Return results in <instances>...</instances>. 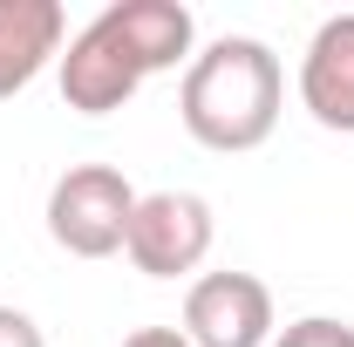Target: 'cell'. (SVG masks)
I'll return each mask as SVG.
<instances>
[{"label": "cell", "mask_w": 354, "mask_h": 347, "mask_svg": "<svg viewBox=\"0 0 354 347\" xmlns=\"http://www.w3.org/2000/svg\"><path fill=\"white\" fill-rule=\"evenodd\" d=\"M272 347H354V327H348V320H327V313H307V320L279 327Z\"/></svg>", "instance_id": "9c48e42d"}, {"label": "cell", "mask_w": 354, "mask_h": 347, "mask_svg": "<svg viewBox=\"0 0 354 347\" xmlns=\"http://www.w3.org/2000/svg\"><path fill=\"white\" fill-rule=\"evenodd\" d=\"M102 21L130 41V55L143 62V75H164V68H191V41H198V21L184 0H109Z\"/></svg>", "instance_id": "ba28073f"}, {"label": "cell", "mask_w": 354, "mask_h": 347, "mask_svg": "<svg viewBox=\"0 0 354 347\" xmlns=\"http://www.w3.org/2000/svg\"><path fill=\"white\" fill-rule=\"evenodd\" d=\"M300 102L320 130L354 136V14H334L313 28L300 55Z\"/></svg>", "instance_id": "8992f818"}, {"label": "cell", "mask_w": 354, "mask_h": 347, "mask_svg": "<svg viewBox=\"0 0 354 347\" xmlns=\"http://www.w3.org/2000/svg\"><path fill=\"white\" fill-rule=\"evenodd\" d=\"M123 347H191L177 327H136V334H123Z\"/></svg>", "instance_id": "8fae6325"}, {"label": "cell", "mask_w": 354, "mask_h": 347, "mask_svg": "<svg viewBox=\"0 0 354 347\" xmlns=\"http://www.w3.org/2000/svg\"><path fill=\"white\" fill-rule=\"evenodd\" d=\"M212 238H218V225L198 191H150V198H136L123 252L143 279H184L212 259Z\"/></svg>", "instance_id": "3957f363"}, {"label": "cell", "mask_w": 354, "mask_h": 347, "mask_svg": "<svg viewBox=\"0 0 354 347\" xmlns=\"http://www.w3.org/2000/svg\"><path fill=\"white\" fill-rule=\"evenodd\" d=\"M191 347H272L279 313H272V286L259 272H198L184 293V327Z\"/></svg>", "instance_id": "277c9868"}, {"label": "cell", "mask_w": 354, "mask_h": 347, "mask_svg": "<svg viewBox=\"0 0 354 347\" xmlns=\"http://www.w3.org/2000/svg\"><path fill=\"white\" fill-rule=\"evenodd\" d=\"M0 347H48V334L21 313V306H0Z\"/></svg>", "instance_id": "30bf717a"}, {"label": "cell", "mask_w": 354, "mask_h": 347, "mask_svg": "<svg viewBox=\"0 0 354 347\" xmlns=\"http://www.w3.org/2000/svg\"><path fill=\"white\" fill-rule=\"evenodd\" d=\"M279 102H286V68L259 35H225L205 55H191L184 88H177V116L191 143L205 150H259L279 130Z\"/></svg>", "instance_id": "6da1fadb"}, {"label": "cell", "mask_w": 354, "mask_h": 347, "mask_svg": "<svg viewBox=\"0 0 354 347\" xmlns=\"http://www.w3.org/2000/svg\"><path fill=\"white\" fill-rule=\"evenodd\" d=\"M136 218V191L116 164H68L48 191V238L68 259H109L123 252Z\"/></svg>", "instance_id": "7a4b0ae2"}, {"label": "cell", "mask_w": 354, "mask_h": 347, "mask_svg": "<svg viewBox=\"0 0 354 347\" xmlns=\"http://www.w3.org/2000/svg\"><path fill=\"white\" fill-rule=\"evenodd\" d=\"M68 48V14L55 0H0V102L41 75L48 62H62Z\"/></svg>", "instance_id": "52a82bcc"}, {"label": "cell", "mask_w": 354, "mask_h": 347, "mask_svg": "<svg viewBox=\"0 0 354 347\" xmlns=\"http://www.w3.org/2000/svg\"><path fill=\"white\" fill-rule=\"evenodd\" d=\"M55 75H62V102L75 109V116H109V109H123L136 88L150 82L143 75V62L130 55V41L95 14L82 35H68L62 48V62H55Z\"/></svg>", "instance_id": "5b68a950"}]
</instances>
